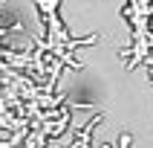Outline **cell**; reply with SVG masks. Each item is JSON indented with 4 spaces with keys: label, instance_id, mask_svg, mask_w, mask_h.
Segmentation results:
<instances>
[{
    "label": "cell",
    "instance_id": "1",
    "mask_svg": "<svg viewBox=\"0 0 153 148\" xmlns=\"http://www.w3.org/2000/svg\"><path fill=\"white\" fill-rule=\"evenodd\" d=\"M130 145H133V137H130L127 131H121L119 134V148H130Z\"/></svg>",
    "mask_w": 153,
    "mask_h": 148
}]
</instances>
